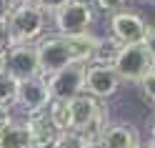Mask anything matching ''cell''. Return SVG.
Instances as JSON below:
<instances>
[{"label":"cell","mask_w":155,"mask_h":148,"mask_svg":"<svg viewBox=\"0 0 155 148\" xmlns=\"http://www.w3.org/2000/svg\"><path fill=\"white\" fill-rule=\"evenodd\" d=\"M45 28H48V15L40 8L33 0H18L13 15L8 18L13 45H35L45 35Z\"/></svg>","instance_id":"cell-1"},{"label":"cell","mask_w":155,"mask_h":148,"mask_svg":"<svg viewBox=\"0 0 155 148\" xmlns=\"http://www.w3.org/2000/svg\"><path fill=\"white\" fill-rule=\"evenodd\" d=\"M110 68L118 73L120 83H133L140 85L143 78L155 71V60L153 55L148 53V48L143 43L138 45H120L115 55L110 58Z\"/></svg>","instance_id":"cell-2"},{"label":"cell","mask_w":155,"mask_h":148,"mask_svg":"<svg viewBox=\"0 0 155 148\" xmlns=\"http://www.w3.org/2000/svg\"><path fill=\"white\" fill-rule=\"evenodd\" d=\"M55 35L63 38H78L90 33V28L95 23V8L90 0H68L58 13L50 15Z\"/></svg>","instance_id":"cell-3"},{"label":"cell","mask_w":155,"mask_h":148,"mask_svg":"<svg viewBox=\"0 0 155 148\" xmlns=\"http://www.w3.org/2000/svg\"><path fill=\"white\" fill-rule=\"evenodd\" d=\"M35 50H38V60H40V73L43 75H50V73L63 71V68L75 63V53H73L70 40L63 38V35H55V33L43 35L35 43Z\"/></svg>","instance_id":"cell-4"},{"label":"cell","mask_w":155,"mask_h":148,"mask_svg":"<svg viewBox=\"0 0 155 148\" xmlns=\"http://www.w3.org/2000/svg\"><path fill=\"white\" fill-rule=\"evenodd\" d=\"M120 78L118 73L110 68V63H90L85 65V85H83V93L93 95L95 101H108L115 93L120 91Z\"/></svg>","instance_id":"cell-5"},{"label":"cell","mask_w":155,"mask_h":148,"mask_svg":"<svg viewBox=\"0 0 155 148\" xmlns=\"http://www.w3.org/2000/svg\"><path fill=\"white\" fill-rule=\"evenodd\" d=\"M5 73L15 83L33 81V78L43 75L35 45H13V48H8L5 50Z\"/></svg>","instance_id":"cell-6"},{"label":"cell","mask_w":155,"mask_h":148,"mask_svg":"<svg viewBox=\"0 0 155 148\" xmlns=\"http://www.w3.org/2000/svg\"><path fill=\"white\" fill-rule=\"evenodd\" d=\"M108 25H110V38L118 45H138V43H145V35H148V28H150L138 13H130V10L113 13Z\"/></svg>","instance_id":"cell-7"},{"label":"cell","mask_w":155,"mask_h":148,"mask_svg":"<svg viewBox=\"0 0 155 148\" xmlns=\"http://www.w3.org/2000/svg\"><path fill=\"white\" fill-rule=\"evenodd\" d=\"M48 91H50V98H60V101H73L75 95L83 93L85 85V65L73 63L63 68V71H55L50 75H45Z\"/></svg>","instance_id":"cell-8"},{"label":"cell","mask_w":155,"mask_h":148,"mask_svg":"<svg viewBox=\"0 0 155 148\" xmlns=\"http://www.w3.org/2000/svg\"><path fill=\"white\" fill-rule=\"evenodd\" d=\"M50 101L53 98H50V91H48L45 75H38V78H33V81L18 83V101H15V105H20L25 111V115L43 113Z\"/></svg>","instance_id":"cell-9"},{"label":"cell","mask_w":155,"mask_h":148,"mask_svg":"<svg viewBox=\"0 0 155 148\" xmlns=\"http://www.w3.org/2000/svg\"><path fill=\"white\" fill-rule=\"evenodd\" d=\"M140 133L133 123H125V121H118V123H110V128L105 131L103 141L98 148H140Z\"/></svg>","instance_id":"cell-10"},{"label":"cell","mask_w":155,"mask_h":148,"mask_svg":"<svg viewBox=\"0 0 155 148\" xmlns=\"http://www.w3.org/2000/svg\"><path fill=\"white\" fill-rule=\"evenodd\" d=\"M105 103L103 101H95L93 95L88 93H80L75 95L70 101V113H73V131H83L85 126H88L95 115H98V111L103 108Z\"/></svg>","instance_id":"cell-11"},{"label":"cell","mask_w":155,"mask_h":148,"mask_svg":"<svg viewBox=\"0 0 155 148\" xmlns=\"http://www.w3.org/2000/svg\"><path fill=\"white\" fill-rule=\"evenodd\" d=\"M25 128L28 133H30V141L33 143H48V141H55L58 138V131L53 128L50 118H48V113H33V115H25Z\"/></svg>","instance_id":"cell-12"},{"label":"cell","mask_w":155,"mask_h":148,"mask_svg":"<svg viewBox=\"0 0 155 148\" xmlns=\"http://www.w3.org/2000/svg\"><path fill=\"white\" fill-rule=\"evenodd\" d=\"M30 146H33V141H30L25 123L10 118L8 126L0 131V148H30Z\"/></svg>","instance_id":"cell-13"},{"label":"cell","mask_w":155,"mask_h":148,"mask_svg":"<svg viewBox=\"0 0 155 148\" xmlns=\"http://www.w3.org/2000/svg\"><path fill=\"white\" fill-rule=\"evenodd\" d=\"M48 118L58 133H65V131H73V113H70V101H60V98H53L45 108Z\"/></svg>","instance_id":"cell-14"},{"label":"cell","mask_w":155,"mask_h":148,"mask_svg":"<svg viewBox=\"0 0 155 148\" xmlns=\"http://www.w3.org/2000/svg\"><path fill=\"white\" fill-rule=\"evenodd\" d=\"M108 128H110V113H108V105H103L100 111H98V115H95L93 121L83 128V131H78V133H83V136H85V141H88L93 148H98Z\"/></svg>","instance_id":"cell-15"},{"label":"cell","mask_w":155,"mask_h":148,"mask_svg":"<svg viewBox=\"0 0 155 148\" xmlns=\"http://www.w3.org/2000/svg\"><path fill=\"white\" fill-rule=\"evenodd\" d=\"M18 101V83L8 73H0V108L10 113V108H15Z\"/></svg>","instance_id":"cell-16"},{"label":"cell","mask_w":155,"mask_h":148,"mask_svg":"<svg viewBox=\"0 0 155 148\" xmlns=\"http://www.w3.org/2000/svg\"><path fill=\"white\" fill-rule=\"evenodd\" d=\"M55 146H58V148H93L88 141H85V136H83V133H78V131H65V133H58Z\"/></svg>","instance_id":"cell-17"},{"label":"cell","mask_w":155,"mask_h":148,"mask_svg":"<svg viewBox=\"0 0 155 148\" xmlns=\"http://www.w3.org/2000/svg\"><path fill=\"white\" fill-rule=\"evenodd\" d=\"M138 88H140V93H143L145 101H148L150 105H155V71L145 75V78H143V83H140Z\"/></svg>","instance_id":"cell-18"},{"label":"cell","mask_w":155,"mask_h":148,"mask_svg":"<svg viewBox=\"0 0 155 148\" xmlns=\"http://www.w3.org/2000/svg\"><path fill=\"white\" fill-rule=\"evenodd\" d=\"M95 3V8H100L103 13H108V15H113V13H120L125 5H128V0H93Z\"/></svg>","instance_id":"cell-19"},{"label":"cell","mask_w":155,"mask_h":148,"mask_svg":"<svg viewBox=\"0 0 155 148\" xmlns=\"http://www.w3.org/2000/svg\"><path fill=\"white\" fill-rule=\"evenodd\" d=\"M33 3H35L38 8H40V10H43L48 18H50L53 13H58V10H60V8L68 3V0H33Z\"/></svg>","instance_id":"cell-20"},{"label":"cell","mask_w":155,"mask_h":148,"mask_svg":"<svg viewBox=\"0 0 155 148\" xmlns=\"http://www.w3.org/2000/svg\"><path fill=\"white\" fill-rule=\"evenodd\" d=\"M18 0H0V23H8V18L13 15Z\"/></svg>","instance_id":"cell-21"},{"label":"cell","mask_w":155,"mask_h":148,"mask_svg":"<svg viewBox=\"0 0 155 148\" xmlns=\"http://www.w3.org/2000/svg\"><path fill=\"white\" fill-rule=\"evenodd\" d=\"M13 48V40H10V30H8V23H0V50H8Z\"/></svg>","instance_id":"cell-22"},{"label":"cell","mask_w":155,"mask_h":148,"mask_svg":"<svg viewBox=\"0 0 155 148\" xmlns=\"http://www.w3.org/2000/svg\"><path fill=\"white\" fill-rule=\"evenodd\" d=\"M143 45L148 48V53L153 55V60H155V25L148 28V35H145V43H143Z\"/></svg>","instance_id":"cell-23"},{"label":"cell","mask_w":155,"mask_h":148,"mask_svg":"<svg viewBox=\"0 0 155 148\" xmlns=\"http://www.w3.org/2000/svg\"><path fill=\"white\" fill-rule=\"evenodd\" d=\"M10 118H13L10 113H8V111H3V108H0V131H3V128L8 126V121H10Z\"/></svg>","instance_id":"cell-24"},{"label":"cell","mask_w":155,"mask_h":148,"mask_svg":"<svg viewBox=\"0 0 155 148\" xmlns=\"http://www.w3.org/2000/svg\"><path fill=\"white\" fill-rule=\"evenodd\" d=\"M30 148H58V146H55V141H48V143H33Z\"/></svg>","instance_id":"cell-25"},{"label":"cell","mask_w":155,"mask_h":148,"mask_svg":"<svg viewBox=\"0 0 155 148\" xmlns=\"http://www.w3.org/2000/svg\"><path fill=\"white\" fill-rule=\"evenodd\" d=\"M0 73H5V53L0 50Z\"/></svg>","instance_id":"cell-26"},{"label":"cell","mask_w":155,"mask_h":148,"mask_svg":"<svg viewBox=\"0 0 155 148\" xmlns=\"http://www.w3.org/2000/svg\"><path fill=\"white\" fill-rule=\"evenodd\" d=\"M150 143H155V121H153V126H150Z\"/></svg>","instance_id":"cell-27"},{"label":"cell","mask_w":155,"mask_h":148,"mask_svg":"<svg viewBox=\"0 0 155 148\" xmlns=\"http://www.w3.org/2000/svg\"><path fill=\"white\" fill-rule=\"evenodd\" d=\"M140 148H155V143H148V146H140Z\"/></svg>","instance_id":"cell-28"}]
</instances>
